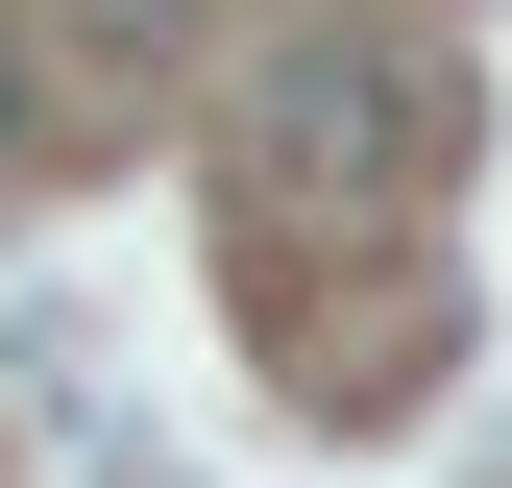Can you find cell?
<instances>
[{"label":"cell","instance_id":"1","mask_svg":"<svg viewBox=\"0 0 512 488\" xmlns=\"http://www.w3.org/2000/svg\"><path fill=\"white\" fill-rule=\"evenodd\" d=\"M391 171H415V74H391V49H269V98H244V196L366 220Z\"/></svg>","mask_w":512,"mask_h":488},{"label":"cell","instance_id":"2","mask_svg":"<svg viewBox=\"0 0 512 488\" xmlns=\"http://www.w3.org/2000/svg\"><path fill=\"white\" fill-rule=\"evenodd\" d=\"M171 25H196V0H98V49H171Z\"/></svg>","mask_w":512,"mask_h":488},{"label":"cell","instance_id":"3","mask_svg":"<svg viewBox=\"0 0 512 488\" xmlns=\"http://www.w3.org/2000/svg\"><path fill=\"white\" fill-rule=\"evenodd\" d=\"M0 171H25V49H0Z\"/></svg>","mask_w":512,"mask_h":488}]
</instances>
